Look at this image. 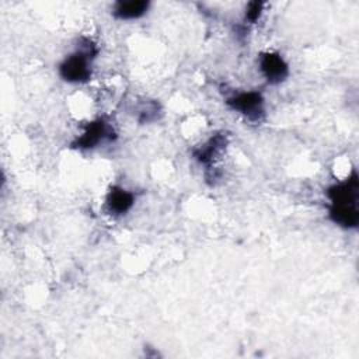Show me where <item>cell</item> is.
Here are the masks:
<instances>
[{"instance_id":"6da1fadb","label":"cell","mask_w":359,"mask_h":359,"mask_svg":"<svg viewBox=\"0 0 359 359\" xmlns=\"http://www.w3.org/2000/svg\"><path fill=\"white\" fill-rule=\"evenodd\" d=\"M358 192L359 181L356 172H352L349 178L327 189V196L331 202L330 217L335 224L345 229H355L358 226Z\"/></svg>"},{"instance_id":"7a4b0ae2","label":"cell","mask_w":359,"mask_h":359,"mask_svg":"<svg viewBox=\"0 0 359 359\" xmlns=\"http://www.w3.org/2000/svg\"><path fill=\"white\" fill-rule=\"evenodd\" d=\"M97 55L94 43L83 38L76 52L69 55L59 66V74L69 83H84L91 76V63Z\"/></svg>"},{"instance_id":"3957f363","label":"cell","mask_w":359,"mask_h":359,"mask_svg":"<svg viewBox=\"0 0 359 359\" xmlns=\"http://www.w3.org/2000/svg\"><path fill=\"white\" fill-rule=\"evenodd\" d=\"M227 105L252 122H259L264 116V98L258 91L237 93L227 98Z\"/></svg>"},{"instance_id":"ba28073f","label":"cell","mask_w":359,"mask_h":359,"mask_svg":"<svg viewBox=\"0 0 359 359\" xmlns=\"http://www.w3.org/2000/svg\"><path fill=\"white\" fill-rule=\"evenodd\" d=\"M227 137L223 133H217L213 137H210L202 147L195 150V157L199 163L205 165H210L215 157L222 151V149L226 146Z\"/></svg>"},{"instance_id":"9c48e42d","label":"cell","mask_w":359,"mask_h":359,"mask_svg":"<svg viewBox=\"0 0 359 359\" xmlns=\"http://www.w3.org/2000/svg\"><path fill=\"white\" fill-rule=\"evenodd\" d=\"M264 6H265V3H262V1L248 3L245 7V20H248L250 22H255L261 17V14L264 11Z\"/></svg>"},{"instance_id":"5b68a950","label":"cell","mask_w":359,"mask_h":359,"mask_svg":"<svg viewBox=\"0 0 359 359\" xmlns=\"http://www.w3.org/2000/svg\"><path fill=\"white\" fill-rule=\"evenodd\" d=\"M259 69L271 84L283 81L289 74V66L276 52H265L259 56Z\"/></svg>"},{"instance_id":"277c9868","label":"cell","mask_w":359,"mask_h":359,"mask_svg":"<svg viewBox=\"0 0 359 359\" xmlns=\"http://www.w3.org/2000/svg\"><path fill=\"white\" fill-rule=\"evenodd\" d=\"M115 137V132L112 126L105 122L102 118L88 123L83 135L73 143V147L79 149H93L98 146L101 142L112 140Z\"/></svg>"},{"instance_id":"52a82bcc","label":"cell","mask_w":359,"mask_h":359,"mask_svg":"<svg viewBox=\"0 0 359 359\" xmlns=\"http://www.w3.org/2000/svg\"><path fill=\"white\" fill-rule=\"evenodd\" d=\"M133 202H135L133 194L121 187H112L107 196L108 209L115 215L126 213L133 206Z\"/></svg>"},{"instance_id":"8992f818","label":"cell","mask_w":359,"mask_h":359,"mask_svg":"<svg viewBox=\"0 0 359 359\" xmlns=\"http://www.w3.org/2000/svg\"><path fill=\"white\" fill-rule=\"evenodd\" d=\"M150 3L146 0L116 1L112 8V14L119 20H136L143 17L149 10Z\"/></svg>"}]
</instances>
